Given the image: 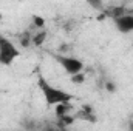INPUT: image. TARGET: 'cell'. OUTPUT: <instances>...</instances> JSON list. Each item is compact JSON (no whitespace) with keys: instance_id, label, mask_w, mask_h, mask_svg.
Instances as JSON below:
<instances>
[{"instance_id":"1","label":"cell","mask_w":133,"mask_h":131,"mask_svg":"<svg viewBox=\"0 0 133 131\" xmlns=\"http://www.w3.org/2000/svg\"><path fill=\"white\" fill-rule=\"evenodd\" d=\"M37 86H39V90L42 93V97L45 100L46 106H56L57 103H62V102H66V100H73V96L70 93H66L65 90L50 83V80H46L42 74L37 76Z\"/></svg>"},{"instance_id":"2","label":"cell","mask_w":133,"mask_h":131,"mask_svg":"<svg viewBox=\"0 0 133 131\" xmlns=\"http://www.w3.org/2000/svg\"><path fill=\"white\" fill-rule=\"evenodd\" d=\"M20 54H22L20 48L9 37L0 33V65L11 66L20 57Z\"/></svg>"},{"instance_id":"3","label":"cell","mask_w":133,"mask_h":131,"mask_svg":"<svg viewBox=\"0 0 133 131\" xmlns=\"http://www.w3.org/2000/svg\"><path fill=\"white\" fill-rule=\"evenodd\" d=\"M54 60L61 65V68L65 71L66 76H73V74H77L81 71L85 69V63L84 60L74 57V56H68V54H56L54 56Z\"/></svg>"},{"instance_id":"4","label":"cell","mask_w":133,"mask_h":131,"mask_svg":"<svg viewBox=\"0 0 133 131\" xmlns=\"http://www.w3.org/2000/svg\"><path fill=\"white\" fill-rule=\"evenodd\" d=\"M113 25L121 34L133 33V14L132 12H124V14L115 17Z\"/></svg>"},{"instance_id":"5","label":"cell","mask_w":133,"mask_h":131,"mask_svg":"<svg viewBox=\"0 0 133 131\" xmlns=\"http://www.w3.org/2000/svg\"><path fill=\"white\" fill-rule=\"evenodd\" d=\"M77 119L79 120H87V122H91V123H96L98 117H96V113H95V108L91 105H82L81 110L77 111Z\"/></svg>"},{"instance_id":"6","label":"cell","mask_w":133,"mask_h":131,"mask_svg":"<svg viewBox=\"0 0 133 131\" xmlns=\"http://www.w3.org/2000/svg\"><path fill=\"white\" fill-rule=\"evenodd\" d=\"M71 111H73V100H66V102L57 103V105L54 106V114H56V117L71 114Z\"/></svg>"},{"instance_id":"7","label":"cell","mask_w":133,"mask_h":131,"mask_svg":"<svg viewBox=\"0 0 133 131\" xmlns=\"http://www.w3.org/2000/svg\"><path fill=\"white\" fill-rule=\"evenodd\" d=\"M46 39H48V31H46L45 28H42V30H37V31L33 34L31 43H33V46H42V45L46 42Z\"/></svg>"},{"instance_id":"8","label":"cell","mask_w":133,"mask_h":131,"mask_svg":"<svg viewBox=\"0 0 133 131\" xmlns=\"http://www.w3.org/2000/svg\"><path fill=\"white\" fill-rule=\"evenodd\" d=\"M70 80H71V83H74V85H82V83H85L87 76H85L84 71H81V72H77V74L70 76Z\"/></svg>"},{"instance_id":"9","label":"cell","mask_w":133,"mask_h":131,"mask_svg":"<svg viewBox=\"0 0 133 131\" xmlns=\"http://www.w3.org/2000/svg\"><path fill=\"white\" fill-rule=\"evenodd\" d=\"M31 19H33V26L36 28V30H42V28H45V19H43L42 16L34 14Z\"/></svg>"},{"instance_id":"10","label":"cell","mask_w":133,"mask_h":131,"mask_svg":"<svg viewBox=\"0 0 133 131\" xmlns=\"http://www.w3.org/2000/svg\"><path fill=\"white\" fill-rule=\"evenodd\" d=\"M104 90L107 93H110V94H115L118 91V86H116V83L113 80H107V82H104Z\"/></svg>"},{"instance_id":"11","label":"cell","mask_w":133,"mask_h":131,"mask_svg":"<svg viewBox=\"0 0 133 131\" xmlns=\"http://www.w3.org/2000/svg\"><path fill=\"white\" fill-rule=\"evenodd\" d=\"M124 12H127L122 6H115V8H111L110 11H108V16L111 17V19H115V17H118V16H121V14H124Z\"/></svg>"},{"instance_id":"12","label":"cell","mask_w":133,"mask_h":131,"mask_svg":"<svg viewBox=\"0 0 133 131\" xmlns=\"http://www.w3.org/2000/svg\"><path fill=\"white\" fill-rule=\"evenodd\" d=\"M87 3L93 8V9H101L104 5V0H87Z\"/></svg>"},{"instance_id":"13","label":"cell","mask_w":133,"mask_h":131,"mask_svg":"<svg viewBox=\"0 0 133 131\" xmlns=\"http://www.w3.org/2000/svg\"><path fill=\"white\" fill-rule=\"evenodd\" d=\"M0 20H2V12H0Z\"/></svg>"}]
</instances>
